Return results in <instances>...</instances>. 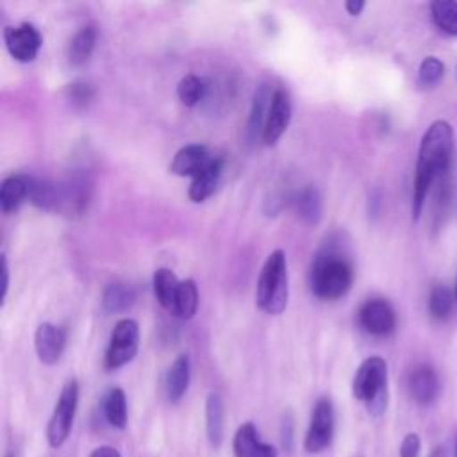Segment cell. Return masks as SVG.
<instances>
[{
	"instance_id": "60d3db41",
	"label": "cell",
	"mask_w": 457,
	"mask_h": 457,
	"mask_svg": "<svg viewBox=\"0 0 457 457\" xmlns=\"http://www.w3.org/2000/svg\"><path fill=\"white\" fill-rule=\"evenodd\" d=\"M455 457H457V446H455Z\"/></svg>"
},
{
	"instance_id": "e575fe53",
	"label": "cell",
	"mask_w": 457,
	"mask_h": 457,
	"mask_svg": "<svg viewBox=\"0 0 457 457\" xmlns=\"http://www.w3.org/2000/svg\"><path fill=\"white\" fill-rule=\"evenodd\" d=\"M2 259V271H0V275H2V293H0V302L4 303V300H5V296H7V287H9V266H7V259H5V255L2 253L0 255Z\"/></svg>"
},
{
	"instance_id": "8d00e7d4",
	"label": "cell",
	"mask_w": 457,
	"mask_h": 457,
	"mask_svg": "<svg viewBox=\"0 0 457 457\" xmlns=\"http://www.w3.org/2000/svg\"><path fill=\"white\" fill-rule=\"evenodd\" d=\"M364 0H346L345 2V9H346V12L348 14H352V16H357V14H361V11L364 9Z\"/></svg>"
},
{
	"instance_id": "d6a6232c",
	"label": "cell",
	"mask_w": 457,
	"mask_h": 457,
	"mask_svg": "<svg viewBox=\"0 0 457 457\" xmlns=\"http://www.w3.org/2000/svg\"><path fill=\"white\" fill-rule=\"evenodd\" d=\"M420 437L418 434H407L400 446V457H418L420 453Z\"/></svg>"
},
{
	"instance_id": "1f68e13d",
	"label": "cell",
	"mask_w": 457,
	"mask_h": 457,
	"mask_svg": "<svg viewBox=\"0 0 457 457\" xmlns=\"http://www.w3.org/2000/svg\"><path fill=\"white\" fill-rule=\"evenodd\" d=\"M66 96H68V100L71 102L73 107L84 109V107H87L89 102L93 100L95 89H93V86L87 84V82H71V84L66 87Z\"/></svg>"
},
{
	"instance_id": "ac0fdd59",
	"label": "cell",
	"mask_w": 457,
	"mask_h": 457,
	"mask_svg": "<svg viewBox=\"0 0 457 457\" xmlns=\"http://www.w3.org/2000/svg\"><path fill=\"white\" fill-rule=\"evenodd\" d=\"M29 202L41 211L59 212L61 211V182L30 177Z\"/></svg>"
},
{
	"instance_id": "30bf717a",
	"label": "cell",
	"mask_w": 457,
	"mask_h": 457,
	"mask_svg": "<svg viewBox=\"0 0 457 457\" xmlns=\"http://www.w3.org/2000/svg\"><path fill=\"white\" fill-rule=\"evenodd\" d=\"M291 121V98L289 93L282 87H277L271 96L270 111L264 121L262 129V143L268 146H273L282 134L287 130V125Z\"/></svg>"
},
{
	"instance_id": "3957f363",
	"label": "cell",
	"mask_w": 457,
	"mask_h": 457,
	"mask_svg": "<svg viewBox=\"0 0 457 457\" xmlns=\"http://www.w3.org/2000/svg\"><path fill=\"white\" fill-rule=\"evenodd\" d=\"M287 261L282 250H273L262 264L255 302L268 314H280L287 305Z\"/></svg>"
},
{
	"instance_id": "d590c367",
	"label": "cell",
	"mask_w": 457,
	"mask_h": 457,
	"mask_svg": "<svg viewBox=\"0 0 457 457\" xmlns=\"http://www.w3.org/2000/svg\"><path fill=\"white\" fill-rule=\"evenodd\" d=\"M89 457H121V453L114 448V446H98V448H95L91 453H89Z\"/></svg>"
},
{
	"instance_id": "e0dca14e",
	"label": "cell",
	"mask_w": 457,
	"mask_h": 457,
	"mask_svg": "<svg viewBox=\"0 0 457 457\" xmlns=\"http://www.w3.org/2000/svg\"><path fill=\"white\" fill-rule=\"evenodd\" d=\"M189 377H191V362H189V355L187 353H180L171 366L166 371V380H164V387H166V396L171 403L179 402L189 386Z\"/></svg>"
},
{
	"instance_id": "4fadbf2b",
	"label": "cell",
	"mask_w": 457,
	"mask_h": 457,
	"mask_svg": "<svg viewBox=\"0 0 457 457\" xmlns=\"http://www.w3.org/2000/svg\"><path fill=\"white\" fill-rule=\"evenodd\" d=\"M214 154L200 143H191L177 150L170 162V173L179 177H195L198 175L211 161Z\"/></svg>"
},
{
	"instance_id": "603a6c76",
	"label": "cell",
	"mask_w": 457,
	"mask_h": 457,
	"mask_svg": "<svg viewBox=\"0 0 457 457\" xmlns=\"http://www.w3.org/2000/svg\"><path fill=\"white\" fill-rule=\"evenodd\" d=\"M95 43H96V27L93 23L80 27L73 34V37L70 39V45H68L70 64L71 66L84 64L89 59V55L95 48Z\"/></svg>"
},
{
	"instance_id": "7402d4cb",
	"label": "cell",
	"mask_w": 457,
	"mask_h": 457,
	"mask_svg": "<svg viewBox=\"0 0 457 457\" xmlns=\"http://www.w3.org/2000/svg\"><path fill=\"white\" fill-rule=\"evenodd\" d=\"M102 412L105 421L118 430L127 427L129 412H127V398L121 387H111L105 391L102 398Z\"/></svg>"
},
{
	"instance_id": "277c9868",
	"label": "cell",
	"mask_w": 457,
	"mask_h": 457,
	"mask_svg": "<svg viewBox=\"0 0 457 457\" xmlns=\"http://www.w3.org/2000/svg\"><path fill=\"white\" fill-rule=\"evenodd\" d=\"M353 396L366 405L370 414L380 416L387 405V364L371 355L361 362L352 382Z\"/></svg>"
},
{
	"instance_id": "d4e9b609",
	"label": "cell",
	"mask_w": 457,
	"mask_h": 457,
	"mask_svg": "<svg viewBox=\"0 0 457 457\" xmlns=\"http://www.w3.org/2000/svg\"><path fill=\"white\" fill-rule=\"evenodd\" d=\"M179 284L180 280L175 277V273L170 268H159L154 273V295L157 298V302L168 309L173 311V303H175V296L179 291Z\"/></svg>"
},
{
	"instance_id": "9c48e42d",
	"label": "cell",
	"mask_w": 457,
	"mask_h": 457,
	"mask_svg": "<svg viewBox=\"0 0 457 457\" xmlns=\"http://www.w3.org/2000/svg\"><path fill=\"white\" fill-rule=\"evenodd\" d=\"M359 325L371 336L386 337L393 334L396 327L395 307L386 298H370L366 300L357 312Z\"/></svg>"
},
{
	"instance_id": "8fae6325",
	"label": "cell",
	"mask_w": 457,
	"mask_h": 457,
	"mask_svg": "<svg viewBox=\"0 0 457 457\" xmlns=\"http://www.w3.org/2000/svg\"><path fill=\"white\" fill-rule=\"evenodd\" d=\"M93 184L87 175H71L61 182V211L68 216H80L87 211L91 202Z\"/></svg>"
},
{
	"instance_id": "836d02e7",
	"label": "cell",
	"mask_w": 457,
	"mask_h": 457,
	"mask_svg": "<svg viewBox=\"0 0 457 457\" xmlns=\"http://www.w3.org/2000/svg\"><path fill=\"white\" fill-rule=\"evenodd\" d=\"M293 416L291 412H286L284 418H282V446L291 452L293 450V441H295V436H293Z\"/></svg>"
},
{
	"instance_id": "44dd1931",
	"label": "cell",
	"mask_w": 457,
	"mask_h": 457,
	"mask_svg": "<svg viewBox=\"0 0 457 457\" xmlns=\"http://www.w3.org/2000/svg\"><path fill=\"white\" fill-rule=\"evenodd\" d=\"M273 91L270 89L268 84H261L253 93L250 116H248V136H250V139H257L259 136L262 137V129H264L268 111H270Z\"/></svg>"
},
{
	"instance_id": "f1b7e54d",
	"label": "cell",
	"mask_w": 457,
	"mask_h": 457,
	"mask_svg": "<svg viewBox=\"0 0 457 457\" xmlns=\"http://www.w3.org/2000/svg\"><path fill=\"white\" fill-rule=\"evenodd\" d=\"M432 21L446 34L457 36V2L455 0H434L430 2Z\"/></svg>"
},
{
	"instance_id": "2e32d148",
	"label": "cell",
	"mask_w": 457,
	"mask_h": 457,
	"mask_svg": "<svg viewBox=\"0 0 457 457\" xmlns=\"http://www.w3.org/2000/svg\"><path fill=\"white\" fill-rule=\"evenodd\" d=\"M223 164H225L223 157L214 155L212 161L198 175L193 177L191 186H189V193H187L191 202L200 204L216 191V187L221 180V175H223Z\"/></svg>"
},
{
	"instance_id": "52a82bcc",
	"label": "cell",
	"mask_w": 457,
	"mask_h": 457,
	"mask_svg": "<svg viewBox=\"0 0 457 457\" xmlns=\"http://www.w3.org/2000/svg\"><path fill=\"white\" fill-rule=\"evenodd\" d=\"M336 430V411L332 405V400L327 396H321L316 400L309 428L303 437V450L307 453H321L332 445Z\"/></svg>"
},
{
	"instance_id": "4dcf8cb0",
	"label": "cell",
	"mask_w": 457,
	"mask_h": 457,
	"mask_svg": "<svg viewBox=\"0 0 457 457\" xmlns=\"http://www.w3.org/2000/svg\"><path fill=\"white\" fill-rule=\"evenodd\" d=\"M443 75H445V64L441 59L434 55L425 57L418 68V80L421 86H427V87L439 84Z\"/></svg>"
},
{
	"instance_id": "83f0119b",
	"label": "cell",
	"mask_w": 457,
	"mask_h": 457,
	"mask_svg": "<svg viewBox=\"0 0 457 457\" xmlns=\"http://www.w3.org/2000/svg\"><path fill=\"white\" fill-rule=\"evenodd\" d=\"M209 91V82L204 77H198L195 73H187L180 79L177 86V95L180 102L187 107H193L200 104Z\"/></svg>"
},
{
	"instance_id": "d6986e66",
	"label": "cell",
	"mask_w": 457,
	"mask_h": 457,
	"mask_svg": "<svg viewBox=\"0 0 457 457\" xmlns=\"http://www.w3.org/2000/svg\"><path fill=\"white\" fill-rule=\"evenodd\" d=\"M30 177L27 175H9L2 180L0 186V209L4 212L16 211L25 200H29Z\"/></svg>"
},
{
	"instance_id": "ba28073f",
	"label": "cell",
	"mask_w": 457,
	"mask_h": 457,
	"mask_svg": "<svg viewBox=\"0 0 457 457\" xmlns=\"http://www.w3.org/2000/svg\"><path fill=\"white\" fill-rule=\"evenodd\" d=\"M4 43L11 57L18 62H30L37 57L39 48L43 45V37L29 21L20 25H7L4 27Z\"/></svg>"
},
{
	"instance_id": "b9f144b4",
	"label": "cell",
	"mask_w": 457,
	"mask_h": 457,
	"mask_svg": "<svg viewBox=\"0 0 457 457\" xmlns=\"http://www.w3.org/2000/svg\"><path fill=\"white\" fill-rule=\"evenodd\" d=\"M455 75H457V68H455Z\"/></svg>"
},
{
	"instance_id": "ffe728a7",
	"label": "cell",
	"mask_w": 457,
	"mask_h": 457,
	"mask_svg": "<svg viewBox=\"0 0 457 457\" xmlns=\"http://www.w3.org/2000/svg\"><path fill=\"white\" fill-rule=\"evenodd\" d=\"M225 405L220 393H211L205 400V430L212 448H220L223 441Z\"/></svg>"
},
{
	"instance_id": "4316f807",
	"label": "cell",
	"mask_w": 457,
	"mask_h": 457,
	"mask_svg": "<svg viewBox=\"0 0 457 457\" xmlns=\"http://www.w3.org/2000/svg\"><path fill=\"white\" fill-rule=\"evenodd\" d=\"M196 309H198V287L195 280L193 278L180 280L171 312L182 320H189L195 316Z\"/></svg>"
},
{
	"instance_id": "74e56055",
	"label": "cell",
	"mask_w": 457,
	"mask_h": 457,
	"mask_svg": "<svg viewBox=\"0 0 457 457\" xmlns=\"http://www.w3.org/2000/svg\"><path fill=\"white\" fill-rule=\"evenodd\" d=\"M428 457H446V452H445L443 446H436V448L430 452Z\"/></svg>"
},
{
	"instance_id": "ab89813d",
	"label": "cell",
	"mask_w": 457,
	"mask_h": 457,
	"mask_svg": "<svg viewBox=\"0 0 457 457\" xmlns=\"http://www.w3.org/2000/svg\"><path fill=\"white\" fill-rule=\"evenodd\" d=\"M455 300H457V286H455Z\"/></svg>"
},
{
	"instance_id": "9a60e30c",
	"label": "cell",
	"mask_w": 457,
	"mask_h": 457,
	"mask_svg": "<svg viewBox=\"0 0 457 457\" xmlns=\"http://www.w3.org/2000/svg\"><path fill=\"white\" fill-rule=\"evenodd\" d=\"M407 389L411 398L420 405H428L436 400L439 393V377L434 368L423 364L411 371L407 380Z\"/></svg>"
},
{
	"instance_id": "5b68a950",
	"label": "cell",
	"mask_w": 457,
	"mask_h": 457,
	"mask_svg": "<svg viewBox=\"0 0 457 457\" xmlns=\"http://www.w3.org/2000/svg\"><path fill=\"white\" fill-rule=\"evenodd\" d=\"M77 405H79V382L75 378H70L62 386L61 395L55 402L54 412L46 425V441L52 448H59L66 443L73 427Z\"/></svg>"
},
{
	"instance_id": "cb8c5ba5",
	"label": "cell",
	"mask_w": 457,
	"mask_h": 457,
	"mask_svg": "<svg viewBox=\"0 0 457 457\" xmlns=\"http://www.w3.org/2000/svg\"><path fill=\"white\" fill-rule=\"evenodd\" d=\"M293 205L298 212V216L309 223L314 225L321 220V212H323V204H321V196L320 191L314 186H305L303 189H300L295 196H293Z\"/></svg>"
},
{
	"instance_id": "f546056e",
	"label": "cell",
	"mask_w": 457,
	"mask_h": 457,
	"mask_svg": "<svg viewBox=\"0 0 457 457\" xmlns=\"http://www.w3.org/2000/svg\"><path fill=\"white\" fill-rule=\"evenodd\" d=\"M452 305H453V296H452L450 289L443 284H436L430 289V295H428V312H430V316L437 321H443L450 316Z\"/></svg>"
},
{
	"instance_id": "7c38bea8",
	"label": "cell",
	"mask_w": 457,
	"mask_h": 457,
	"mask_svg": "<svg viewBox=\"0 0 457 457\" xmlns=\"http://www.w3.org/2000/svg\"><path fill=\"white\" fill-rule=\"evenodd\" d=\"M34 346L39 361L46 366L55 364L66 346V330L54 323H41L34 334Z\"/></svg>"
},
{
	"instance_id": "484cf974",
	"label": "cell",
	"mask_w": 457,
	"mask_h": 457,
	"mask_svg": "<svg viewBox=\"0 0 457 457\" xmlns=\"http://www.w3.org/2000/svg\"><path fill=\"white\" fill-rule=\"evenodd\" d=\"M136 300V291L125 282H112L104 289L102 305L107 312L127 311Z\"/></svg>"
},
{
	"instance_id": "7a4b0ae2",
	"label": "cell",
	"mask_w": 457,
	"mask_h": 457,
	"mask_svg": "<svg viewBox=\"0 0 457 457\" xmlns=\"http://www.w3.org/2000/svg\"><path fill=\"white\" fill-rule=\"evenodd\" d=\"M353 282V268L350 261L337 253L334 246L323 248L312 264L311 289L318 298L337 300L345 296Z\"/></svg>"
},
{
	"instance_id": "f35d334b",
	"label": "cell",
	"mask_w": 457,
	"mask_h": 457,
	"mask_svg": "<svg viewBox=\"0 0 457 457\" xmlns=\"http://www.w3.org/2000/svg\"><path fill=\"white\" fill-rule=\"evenodd\" d=\"M5 457H16V455H14V453H7Z\"/></svg>"
},
{
	"instance_id": "5bb4252c",
	"label": "cell",
	"mask_w": 457,
	"mask_h": 457,
	"mask_svg": "<svg viewBox=\"0 0 457 457\" xmlns=\"http://www.w3.org/2000/svg\"><path fill=\"white\" fill-rule=\"evenodd\" d=\"M234 457H278L273 445L261 441L259 430L252 421L243 423L232 441Z\"/></svg>"
},
{
	"instance_id": "6da1fadb",
	"label": "cell",
	"mask_w": 457,
	"mask_h": 457,
	"mask_svg": "<svg viewBox=\"0 0 457 457\" xmlns=\"http://www.w3.org/2000/svg\"><path fill=\"white\" fill-rule=\"evenodd\" d=\"M453 154V129L445 120H436L425 130L420 148L418 161L414 170V184H412V220H418L425 198L434 182L441 177H446L452 164Z\"/></svg>"
},
{
	"instance_id": "8992f818",
	"label": "cell",
	"mask_w": 457,
	"mask_h": 457,
	"mask_svg": "<svg viewBox=\"0 0 457 457\" xmlns=\"http://www.w3.org/2000/svg\"><path fill=\"white\" fill-rule=\"evenodd\" d=\"M139 348V325L132 318H121L114 323L105 350V368L118 370L130 362Z\"/></svg>"
}]
</instances>
